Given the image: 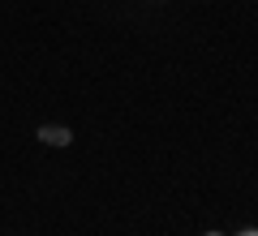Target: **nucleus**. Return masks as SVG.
Segmentation results:
<instances>
[{"label":"nucleus","instance_id":"nucleus-1","mask_svg":"<svg viewBox=\"0 0 258 236\" xmlns=\"http://www.w3.org/2000/svg\"><path fill=\"white\" fill-rule=\"evenodd\" d=\"M39 137H43L47 146H64V142H69V129H60V125H43V129H39Z\"/></svg>","mask_w":258,"mask_h":236},{"label":"nucleus","instance_id":"nucleus-2","mask_svg":"<svg viewBox=\"0 0 258 236\" xmlns=\"http://www.w3.org/2000/svg\"><path fill=\"white\" fill-rule=\"evenodd\" d=\"M237 236H258V227H245V232H237Z\"/></svg>","mask_w":258,"mask_h":236},{"label":"nucleus","instance_id":"nucleus-3","mask_svg":"<svg viewBox=\"0 0 258 236\" xmlns=\"http://www.w3.org/2000/svg\"><path fill=\"white\" fill-rule=\"evenodd\" d=\"M207 236H224V232H207Z\"/></svg>","mask_w":258,"mask_h":236}]
</instances>
